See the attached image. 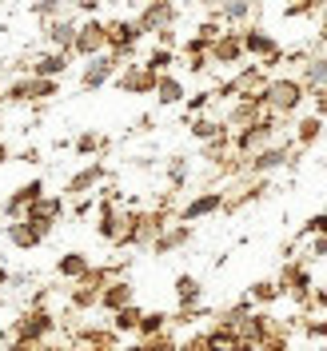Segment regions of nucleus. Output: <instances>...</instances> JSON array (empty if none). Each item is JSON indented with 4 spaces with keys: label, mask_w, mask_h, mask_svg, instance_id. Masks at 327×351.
Masks as SVG:
<instances>
[{
    "label": "nucleus",
    "mask_w": 327,
    "mask_h": 351,
    "mask_svg": "<svg viewBox=\"0 0 327 351\" xmlns=\"http://www.w3.org/2000/svg\"><path fill=\"white\" fill-rule=\"evenodd\" d=\"M263 104H267V112H276V116H287V112H295L300 104H304L307 88L295 80V76H271L267 84L260 88Z\"/></svg>",
    "instance_id": "obj_1"
},
{
    "label": "nucleus",
    "mask_w": 327,
    "mask_h": 351,
    "mask_svg": "<svg viewBox=\"0 0 327 351\" xmlns=\"http://www.w3.org/2000/svg\"><path fill=\"white\" fill-rule=\"evenodd\" d=\"M104 36H108V52L116 56V60H132V56H136V48H140V40H144L140 24L128 21V16L104 21Z\"/></svg>",
    "instance_id": "obj_2"
},
{
    "label": "nucleus",
    "mask_w": 327,
    "mask_h": 351,
    "mask_svg": "<svg viewBox=\"0 0 327 351\" xmlns=\"http://www.w3.org/2000/svg\"><path fill=\"white\" fill-rule=\"evenodd\" d=\"M271 136H276V112H267L263 120H256V124L240 128L236 136H232V144H236V152L256 156V152H263V148L271 144Z\"/></svg>",
    "instance_id": "obj_3"
},
{
    "label": "nucleus",
    "mask_w": 327,
    "mask_h": 351,
    "mask_svg": "<svg viewBox=\"0 0 327 351\" xmlns=\"http://www.w3.org/2000/svg\"><path fill=\"white\" fill-rule=\"evenodd\" d=\"M100 52H108V36H104V21H96V16H88L84 24H76V40H72V56H100Z\"/></svg>",
    "instance_id": "obj_4"
},
{
    "label": "nucleus",
    "mask_w": 327,
    "mask_h": 351,
    "mask_svg": "<svg viewBox=\"0 0 327 351\" xmlns=\"http://www.w3.org/2000/svg\"><path fill=\"white\" fill-rule=\"evenodd\" d=\"M120 64H124V60H116L112 52L92 56V60L84 64V72H80V88H84V92H96V88L112 84V80H116V72H120Z\"/></svg>",
    "instance_id": "obj_5"
},
{
    "label": "nucleus",
    "mask_w": 327,
    "mask_h": 351,
    "mask_svg": "<svg viewBox=\"0 0 327 351\" xmlns=\"http://www.w3.org/2000/svg\"><path fill=\"white\" fill-rule=\"evenodd\" d=\"M240 44H243V56H256V60H267V56L284 52V48H280V40H276L267 28H260V24H247V28H240Z\"/></svg>",
    "instance_id": "obj_6"
},
{
    "label": "nucleus",
    "mask_w": 327,
    "mask_h": 351,
    "mask_svg": "<svg viewBox=\"0 0 327 351\" xmlns=\"http://www.w3.org/2000/svg\"><path fill=\"white\" fill-rule=\"evenodd\" d=\"M180 21V8L175 4H164V0H148L144 4V12L136 16V24H140V32L148 36V32H160V28H172V24Z\"/></svg>",
    "instance_id": "obj_7"
},
{
    "label": "nucleus",
    "mask_w": 327,
    "mask_h": 351,
    "mask_svg": "<svg viewBox=\"0 0 327 351\" xmlns=\"http://www.w3.org/2000/svg\"><path fill=\"white\" fill-rule=\"evenodd\" d=\"M116 88H120V92H132V96L156 92V72H148L144 60H136V64H120V72H116Z\"/></svg>",
    "instance_id": "obj_8"
},
{
    "label": "nucleus",
    "mask_w": 327,
    "mask_h": 351,
    "mask_svg": "<svg viewBox=\"0 0 327 351\" xmlns=\"http://www.w3.org/2000/svg\"><path fill=\"white\" fill-rule=\"evenodd\" d=\"M208 60H212V64H240L243 60L240 32H236V28H223L216 40H212V48H208Z\"/></svg>",
    "instance_id": "obj_9"
},
{
    "label": "nucleus",
    "mask_w": 327,
    "mask_h": 351,
    "mask_svg": "<svg viewBox=\"0 0 327 351\" xmlns=\"http://www.w3.org/2000/svg\"><path fill=\"white\" fill-rule=\"evenodd\" d=\"M68 64H72V56L52 48V52H40V56L28 64V76H40V80H60V76L68 72Z\"/></svg>",
    "instance_id": "obj_10"
},
{
    "label": "nucleus",
    "mask_w": 327,
    "mask_h": 351,
    "mask_svg": "<svg viewBox=\"0 0 327 351\" xmlns=\"http://www.w3.org/2000/svg\"><path fill=\"white\" fill-rule=\"evenodd\" d=\"M44 36H48V44H52L56 52H68V56H72V40H76V21H72V16H56V21L44 24Z\"/></svg>",
    "instance_id": "obj_11"
},
{
    "label": "nucleus",
    "mask_w": 327,
    "mask_h": 351,
    "mask_svg": "<svg viewBox=\"0 0 327 351\" xmlns=\"http://www.w3.org/2000/svg\"><path fill=\"white\" fill-rule=\"evenodd\" d=\"M48 331H52V319L44 311H32V315H24L16 324V343H40Z\"/></svg>",
    "instance_id": "obj_12"
},
{
    "label": "nucleus",
    "mask_w": 327,
    "mask_h": 351,
    "mask_svg": "<svg viewBox=\"0 0 327 351\" xmlns=\"http://www.w3.org/2000/svg\"><path fill=\"white\" fill-rule=\"evenodd\" d=\"M36 199H44V180H28L16 196H8V204H4V216H21V212H28Z\"/></svg>",
    "instance_id": "obj_13"
},
{
    "label": "nucleus",
    "mask_w": 327,
    "mask_h": 351,
    "mask_svg": "<svg viewBox=\"0 0 327 351\" xmlns=\"http://www.w3.org/2000/svg\"><path fill=\"white\" fill-rule=\"evenodd\" d=\"M252 12H256V4H252V0H228V4H219L212 16H216L223 28H236V24L252 21Z\"/></svg>",
    "instance_id": "obj_14"
},
{
    "label": "nucleus",
    "mask_w": 327,
    "mask_h": 351,
    "mask_svg": "<svg viewBox=\"0 0 327 351\" xmlns=\"http://www.w3.org/2000/svg\"><path fill=\"white\" fill-rule=\"evenodd\" d=\"M184 80L175 76V72H164V76H156V100L164 104V108H172V104H184Z\"/></svg>",
    "instance_id": "obj_15"
},
{
    "label": "nucleus",
    "mask_w": 327,
    "mask_h": 351,
    "mask_svg": "<svg viewBox=\"0 0 327 351\" xmlns=\"http://www.w3.org/2000/svg\"><path fill=\"white\" fill-rule=\"evenodd\" d=\"M300 84L307 88V92H319V88H327V56L324 52H311L304 60V80Z\"/></svg>",
    "instance_id": "obj_16"
},
{
    "label": "nucleus",
    "mask_w": 327,
    "mask_h": 351,
    "mask_svg": "<svg viewBox=\"0 0 327 351\" xmlns=\"http://www.w3.org/2000/svg\"><path fill=\"white\" fill-rule=\"evenodd\" d=\"M287 164V144H267L263 152H256L252 156V172H271V168H284Z\"/></svg>",
    "instance_id": "obj_17"
},
{
    "label": "nucleus",
    "mask_w": 327,
    "mask_h": 351,
    "mask_svg": "<svg viewBox=\"0 0 327 351\" xmlns=\"http://www.w3.org/2000/svg\"><path fill=\"white\" fill-rule=\"evenodd\" d=\"M204 348H208V351H252L240 335H236V328H228V324L212 331V335L204 339Z\"/></svg>",
    "instance_id": "obj_18"
},
{
    "label": "nucleus",
    "mask_w": 327,
    "mask_h": 351,
    "mask_svg": "<svg viewBox=\"0 0 327 351\" xmlns=\"http://www.w3.org/2000/svg\"><path fill=\"white\" fill-rule=\"evenodd\" d=\"M216 208H223V196H219V192H208V196H196V199H192V204H188V208H184V212H180V219H184V223H188V219L212 216V212H216Z\"/></svg>",
    "instance_id": "obj_19"
},
{
    "label": "nucleus",
    "mask_w": 327,
    "mask_h": 351,
    "mask_svg": "<svg viewBox=\"0 0 327 351\" xmlns=\"http://www.w3.org/2000/svg\"><path fill=\"white\" fill-rule=\"evenodd\" d=\"M104 180V164H92V168H84V172L72 176V184H68V192L72 196H80V192H88V188H96Z\"/></svg>",
    "instance_id": "obj_20"
},
{
    "label": "nucleus",
    "mask_w": 327,
    "mask_h": 351,
    "mask_svg": "<svg viewBox=\"0 0 327 351\" xmlns=\"http://www.w3.org/2000/svg\"><path fill=\"white\" fill-rule=\"evenodd\" d=\"M100 304L108 307V311L128 307V304H132V287H128V284H108L104 291H100Z\"/></svg>",
    "instance_id": "obj_21"
},
{
    "label": "nucleus",
    "mask_w": 327,
    "mask_h": 351,
    "mask_svg": "<svg viewBox=\"0 0 327 351\" xmlns=\"http://www.w3.org/2000/svg\"><path fill=\"white\" fill-rule=\"evenodd\" d=\"M8 240L16 243V247H36L44 236L32 228V223H28V219H21V223H12V228H8Z\"/></svg>",
    "instance_id": "obj_22"
},
{
    "label": "nucleus",
    "mask_w": 327,
    "mask_h": 351,
    "mask_svg": "<svg viewBox=\"0 0 327 351\" xmlns=\"http://www.w3.org/2000/svg\"><path fill=\"white\" fill-rule=\"evenodd\" d=\"M56 271L68 276V280H84V276H88V260L80 256V252H68L64 260L56 263Z\"/></svg>",
    "instance_id": "obj_23"
},
{
    "label": "nucleus",
    "mask_w": 327,
    "mask_h": 351,
    "mask_svg": "<svg viewBox=\"0 0 327 351\" xmlns=\"http://www.w3.org/2000/svg\"><path fill=\"white\" fill-rule=\"evenodd\" d=\"M172 64H175V52H172V48H152V52H148V60H144V68H148V72H156V76L172 72Z\"/></svg>",
    "instance_id": "obj_24"
},
{
    "label": "nucleus",
    "mask_w": 327,
    "mask_h": 351,
    "mask_svg": "<svg viewBox=\"0 0 327 351\" xmlns=\"http://www.w3.org/2000/svg\"><path fill=\"white\" fill-rule=\"evenodd\" d=\"M319 132H324V120H319V116H304V120L295 124V140L307 148V144H315V140H319Z\"/></svg>",
    "instance_id": "obj_25"
},
{
    "label": "nucleus",
    "mask_w": 327,
    "mask_h": 351,
    "mask_svg": "<svg viewBox=\"0 0 327 351\" xmlns=\"http://www.w3.org/2000/svg\"><path fill=\"white\" fill-rule=\"evenodd\" d=\"M175 295H180V304L184 307L199 304V280L196 276H180V280H175Z\"/></svg>",
    "instance_id": "obj_26"
},
{
    "label": "nucleus",
    "mask_w": 327,
    "mask_h": 351,
    "mask_svg": "<svg viewBox=\"0 0 327 351\" xmlns=\"http://www.w3.org/2000/svg\"><path fill=\"white\" fill-rule=\"evenodd\" d=\"M4 100H8V104H28V100H32V76L12 80V84L4 88Z\"/></svg>",
    "instance_id": "obj_27"
},
{
    "label": "nucleus",
    "mask_w": 327,
    "mask_h": 351,
    "mask_svg": "<svg viewBox=\"0 0 327 351\" xmlns=\"http://www.w3.org/2000/svg\"><path fill=\"white\" fill-rule=\"evenodd\" d=\"M319 8H327V0H291V4H284V16L295 21V16H311V12H319Z\"/></svg>",
    "instance_id": "obj_28"
},
{
    "label": "nucleus",
    "mask_w": 327,
    "mask_h": 351,
    "mask_svg": "<svg viewBox=\"0 0 327 351\" xmlns=\"http://www.w3.org/2000/svg\"><path fill=\"white\" fill-rule=\"evenodd\" d=\"M219 132H228V128H223V124H216V120H208V116H196V120H192V136H196V140H204V144H208V140H216Z\"/></svg>",
    "instance_id": "obj_29"
},
{
    "label": "nucleus",
    "mask_w": 327,
    "mask_h": 351,
    "mask_svg": "<svg viewBox=\"0 0 327 351\" xmlns=\"http://www.w3.org/2000/svg\"><path fill=\"white\" fill-rule=\"evenodd\" d=\"M164 324H168V315H164V311H152V315H140V335H144V339H156V335H160V331H164Z\"/></svg>",
    "instance_id": "obj_30"
},
{
    "label": "nucleus",
    "mask_w": 327,
    "mask_h": 351,
    "mask_svg": "<svg viewBox=\"0 0 327 351\" xmlns=\"http://www.w3.org/2000/svg\"><path fill=\"white\" fill-rule=\"evenodd\" d=\"M32 12L48 24V21H56V16H64V0H36V4H32Z\"/></svg>",
    "instance_id": "obj_31"
},
{
    "label": "nucleus",
    "mask_w": 327,
    "mask_h": 351,
    "mask_svg": "<svg viewBox=\"0 0 327 351\" xmlns=\"http://www.w3.org/2000/svg\"><path fill=\"white\" fill-rule=\"evenodd\" d=\"M140 328V307H120L116 311V331H136Z\"/></svg>",
    "instance_id": "obj_32"
},
{
    "label": "nucleus",
    "mask_w": 327,
    "mask_h": 351,
    "mask_svg": "<svg viewBox=\"0 0 327 351\" xmlns=\"http://www.w3.org/2000/svg\"><path fill=\"white\" fill-rule=\"evenodd\" d=\"M60 92V80H40V76H32V100H52Z\"/></svg>",
    "instance_id": "obj_33"
},
{
    "label": "nucleus",
    "mask_w": 327,
    "mask_h": 351,
    "mask_svg": "<svg viewBox=\"0 0 327 351\" xmlns=\"http://www.w3.org/2000/svg\"><path fill=\"white\" fill-rule=\"evenodd\" d=\"M276 295H280V284H271V280H260L252 287V300H260V304H271Z\"/></svg>",
    "instance_id": "obj_34"
},
{
    "label": "nucleus",
    "mask_w": 327,
    "mask_h": 351,
    "mask_svg": "<svg viewBox=\"0 0 327 351\" xmlns=\"http://www.w3.org/2000/svg\"><path fill=\"white\" fill-rule=\"evenodd\" d=\"M219 32H223V24H219L216 16H208V21H204V24H199V28H196V36H199V40H208V44L216 40Z\"/></svg>",
    "instance_id": "obj_35"
},
{
    "label": "nucleus",
    "mask_w": 327,
    "mask_h": 351,
    "mask_svg": "<svg viewBox=\"0 0 327 351\" xmlns=\"http://www.w3.org/2000/svg\"><path fill=\"white\" fill-rule=\"evenodd\" d=\"M156 48H180V36H175V24L172 28H160V32H156Z\"/></svg>",
    "instance_id": "obj_36"
},
{
    "label": "nucleus",
    "mask_w": 327,
    "mask_h": 351,
    "mask_svg": "<svg viewBox=\"0 0 327 351\" xmlns=\"http://www.w3.org/2000/svg\"><path fill=\"white\" fill-rule=\"evenodd\" d=\"M100 144H104V140H100V136H96V132H84V136H80V140H76V152H80V156H88V152H96V148H100Z\"/></svg>",
    "instance_id": "obj_37"
},
{
    "label": "nucleus",
    "mask_w": 327,
    "mask_h": 351,
    "mask_svg": "<svg viewBox=\"0 0 327 351\" xmlns=\"http://www.w3.org/2000/svg\"><path fill=\"white\" fill-rule=\"evenodd\" d=\"M212 100H216V96H212V92H196V96H192V100H188V112H192V116H196V112H204V108H208V104H212Z\"/></svg>",
    "instance_id": "obj_38"
},
{
    "label": "nucleus",
    "mask_w": 327,
    "mask_h": 351,
    "mask_svg": "<svg viewBox=\"0 0 327 351\" xmlns=\"http://www.w3.org/2000/svg\"><path fill=\"white\" fill-rule=\"evenodd\" d=\"M168 176H172V184L180 188V184L188 180V164H184V160H172V168H168Z\"/></svg>",
    "instance_id": "obj_39"
},
{
    "label": "nucleus",
    "mask_w": 327,
    "mask_h": 351,
    "mask_svg": "<svg viewBox=\"0 0 327 351\" xmlns=\"http://www.w3.org/2000/svg\"><path fill=\"white\" fill-rule=\"evenodd\" d=\"M304 232H319V236H327V216H311Z\"/></svg>",
    "instance_id": "obj_40"
},
{
    "label": "nucleus",
    "mask_w": 327,
    "mask_h": 351,
    "mask_svg": "<svg viewBox=\"0 0 327 351\" xmlns=\"http://www.w3.org/2000/svg\"><path fill=\"white\" fill-rule=\"evenodd\" d=\"M136 351H175V348L168 343V339H148L144 348H136Z\"/></svg>",
    "instance_id": "obj_41"
},
{
    "label": "nucleus",
    "mask_w": 327,
    "mask_h": 351,
    "mask_svg": "<svg viewBox=\"0 0 327 351\" xmlns=\"http://www.w3.org/2000/svg\"><path fill=\"white\" fill-rule=\"evenodd\" d=\"M208 64H212L208 56H188V72H196V76H199V72H204Z\"/></svg>",
    "instance_id": "obj_42"
},
{
    "label": "nucleus",
    "mask_w": 327,
    "mask_h": 351,
    "mask_svg": "<svg viewBox=\"0 0 327 351\" xmlns=\"http://www.w3.org/2000/svg\"><path fill=\"white\" fill-rule=\"evenodd\" d=\"M319 44H327V8H324V16H319Z\"/></svg>",
    "instance_id": "obj_43"
},
{
    "label": "nucleus",
    "mask_w": 327,
    "mask_h": 351,
    "mask_svg": "<svg viewBox=\"0 0 327 351\" xmlns=\"http://www.w3.org/2000/svg\"><path fill=\"white\" fill-rule=\"evenodd\" d=\"M76 4H80L84 12H96V8H100V0H76Z\"/></svg>",
    "instance_id": "obj_44"
},
{
    "label": "nucleus",
    "mask_w": 327,
    "mask_h": 351,
    "mask_svg": "<svg viewBox=\"0 0 327 351\" xmlns=\"http://www.w3.org/2000/svg\"><path fill=\"white\" fill-rule=\"evenodd\" d=\"M12 351H36V343H12Z\"/></svg>",
    "instance_id": "obj_45"
},
{
    "label": "nucleus",
    "mask_w": 327,
    "mask_h": 351,
    "mask_svg": "<svg viewBox=\"0 0 327 351\" xmlns=\"http://www.w3.org/2000/svg\"><path fill=\"white\" fill-rule=\"evenodd\" d=\"M4 160H8V144H4V140H0V164H4Z\"/></svg>",
    "instance_id": "obj_46"
},
{
    "label": "nucleus",
    "mask_w": 327,
    "mask_h": 351,
    "mask_svg": "<svg viewBox=\"0 0 327 351\" xmlns=\"http://www.w3.org/2000/svg\"><path fill=\"white\" fill-rule=\"evenodd\" d=\"M144 4H148V0H144Z\"/></svg>",
    "instance_id": "obj_47"
}]
</instances>
